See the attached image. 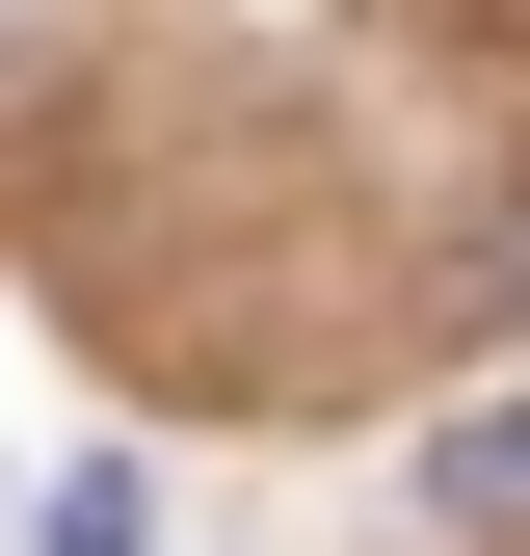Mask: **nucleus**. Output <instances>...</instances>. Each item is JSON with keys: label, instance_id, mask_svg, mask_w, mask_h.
Returning a JSON list of instances; mask_svg holds the SVG:
<instances>
[{"label": "nucleus", "instance_id": "nucleus-1", "mask_svg": "<svg viewBox=\"0 0 530 556\" xmlns=\"http://www.w3.org/2000/svg\"><path fill=\"white\" fill-rule=\"evenodd\" d=\"M425 530H530V397H478V425H425Z\"/></svg>", "mask_w": 530, "mask_h": 556}, {"label": "nucleus", "instance_id": "nucleus-2", "mask_svg": "<svg viewBox=\"0 0 530 556\" xmlns=\"http://www.w3.org/2000/svg\"><path fill=\"white\" fill-rule=\"evenodd\" d=\"M27 27H53V0H0V53H27Z\"/></svg>", "mask_w": 530, "mask_h": 556}, {"label": "nucleus", "instance_id": "nucleus-3", "mask_svg": "<svg viewBox=\"0 0 530 556\" xmlns=\"http://www.w3.org/2000/svg\"><path fill=\"white\" fill-rule=\"evenodd\" d=\"M504 318H530V239H504Z\"/></svg>", "mask_w": 530, "mask_h": 556}]
</instances>
